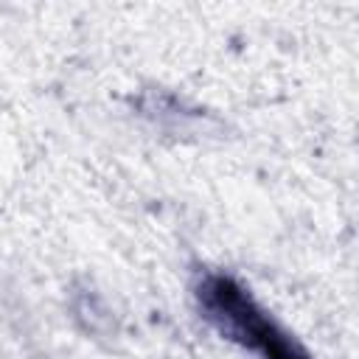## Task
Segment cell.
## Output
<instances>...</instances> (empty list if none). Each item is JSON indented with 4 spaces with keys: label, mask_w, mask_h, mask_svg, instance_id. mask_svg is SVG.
Returning <instances> with one entry per match:
<instances>
[{
    "label": "cell",
    "mask_w": 359,
    "mask_h": 359,
    "mask_svg": "<svg viewBox=\"0 0 359 359\" xmlns=\"http://www.w3.org/2000/svg\"><path fill=\"white\" fill-rule=\"evenodd\" d=\"M205 317L230 339L252 348L261 359H311L244 289L236 278L210 272L196 283Z\"/></svg>",
    "instance_id": "6da1fadb"
}]
</instances>
